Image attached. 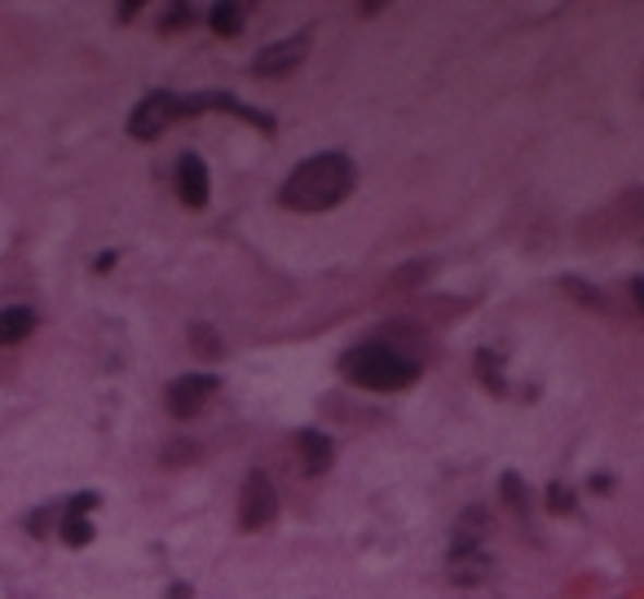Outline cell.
<instances>
[{
	"label": "cell",
	"instance_id": "23",
	"mask_svg": "<svg viewBox=\"0 0 644 599\" xmlns=\"http://www.w3.org/2000/svg\"><path fill=\"white\" fill-rule=\"evenodd\" d=\"M168 599H194V590H190L186 582H172V590H168Z\"/></svg>",
	"mask_w": 644,
	"mask_h": 599
},
{
	"label": "cell",
	"instance_id": "21",
	"mask_svg": "<svg viewBox=\"0 0 644 599\" xmlns=\"http://www.w3.org/2000/svg\"><path fill=\"white\" fill-rule=\"evenodd\" d=\"M592 490H596V494H609V490H613V476H609V471H596V476H592Z\"/></svg>",
	"mask_w": 644,
	"mask_h": 599
},
{
	"label": "cell",
	"instance_id": "11",
	"mask_svg": "<svg viewBox=\"0 0 644 599\" xmlns=\"http://www.w3.org/2000/svg\"><path fill=\"white\" fill-rule=\"evenodd\" d=\"M58 534H62V542H67L71 551H80V547L93 542V520H88V516H62Z\"/></svg>",
	"mask_w": 644,
	"mask_h": 599
},
{
	"label": "cell",
	"instance_id": "2",
	"mask_svg": "<svg viewBox=\"0 0 644 599\" xmlns=\"http://www.w3.org/2000/svg\"><path fill=\"white\" fill-rule=\"evenodd\" d=\"M341 375L354 384V388H367V393H402L415 384L419 367L410 357H402L397 348L371 339V344H354L345 357H341Z\"/></svg>",
	"mask_w": 644,
	"mask_h": 599
},
{
	"label": "cell",
	"instance_id": "24",
	"mask_svg": "<svg viewBox=\"0 0 644 599\" xmlns=\"http://www.w3.org/2000/svg\"><path fill=\"white\" fill-rule=\"evenodd\" d=\"M631 296H635V304H640V313H644V278L631 283Z\"/></svg>",
	"mask_w": 644,
	"mask_h": 599
},
{
	"label": "cell",
	"instance_id": "9",
	"mask_svg": "<svg viewBox=\"0 0 644 599\" xmlns=\"http://www.w3.org/2000/svg\"><path fill=\"white\" fill-rule=\"evenodd\" d=\"M32 331H36V313L27 309V304H10V309H0V344H23V339H32Z\"/></svg>",
	"mask_w": 644,
	"mask_h": 599
},
{
	"label": "cell",
	"instance_id": "1",
	"mask_svg": "<svg viewBox=\"0 0 644 599\" xmlns=\"http://www.w3.org/2000/svg\"><path fill=\"white\" fill-rule=\"evenodd\" d=\"M358 172H354V159L341 155V151H322V155H309L305 164H296V172L278 185V203L287 212H332L336 203L349 199Z\"/></svg>",
	"mask_w": 644,
	"mask_h": 599
},
{
	"label": "cell",
	"instance_id": "15",
	"mask_svg": "<svg viewBox=\"0 0 644 599\" xmlns=\"http://www.w3.org/2000/svg\"><path fill=\"white\" fill-rule=\"evenodd\" d=\"M477 362H481V380H486V388H490L494 397H503L508 388H503V380H499V367H494V357H490V352H477Z\"/></svg>",
	"mask_w": 644,
	"mask_h": 599
},
{
	"label": "cell",
	"instance_id": "10",
	"mask_svg": "<svg viewBox=\"0 0 644 599\" xmlns=\"http://www.w3.org/2000/svg\"><path fill=\"white\" fill-rule=\"evenodd\" d=\"M190 348H194L199 357H212V362H217V357H226V344H222V335L212 331L207 322H194V326H190Z\"/></svg>",
	"mask_w": 644,
	"mask_h": 599
},
{
	"label": "cell",
	"instance_id": "17",
	"mask_svg": "<svg viewBox=\"0 0 644 599\" xmlns=\"http://www.w3.org/2000/svg\"><path fill=\"white\" fill-rule=\"evenodd\" d=\"M186 19H194V10H190V5H172V10L164 14V32H177V27H186Z\"/></svg>",
	"mask_w": 644,
	"mask_h": 599
},
{
	"label": "cell",
	"instance_id": "22",
	"mask_svg": "<svg viewBox=\"0 0 644 599\" xmlns=\"http://www.w3.org/2000/svg\"><path fill=\"white\" fill-rule=\"evenodd\" d=\"M111 265H116V252H102V256L93 261V269H97V274H111Z\"/></svg>",
	"mask_w": 644,
	"mask_h": 599
},
{
	"label": "cell",
	"instance_id": "8",
	"mask_svg": "<svg viewBox=\"0 0 644 599\" xmlns=\"http://www.w3.org/2000/svg\"><path fill=\"white\" fill-rule=\"evenodd\" d=\"M296 454H300V463H305L309 476L332 471V463H336V445H332V436H327V432H318V428H300V432H296Z\"/></svg>",
	"mask_w": 644,
	"mask_h": 599
},
{
	"label": "cell",
	"instance_id": "16",
	"mask_svg": "<svg viewBox=\"0 0 644 599\" xmlns=\"http://www.w3.org/2000/svg\"><path fill=\"white\" fill-rule=\"evenodd\" d=\"M194 458H199L194 441H172V450H164V463H194Z\"/></svg>",
	"mask_w": 644,
	"mask_h": 599
},
{
	"label": "cell",
	"instance_id": "4",
	"mask_svg": "<svg viewBox=\"0 0 644 599\" xmlns=\"http://www.w3.org/2000/svg\"><path fill=\"white\" fill-rule=\"evenodd\" d=\"M278 516V490L265 471H248L243 481V494H239V529L243 534H261L270 529Z\"/></svg>",
	"mask_w": 644,
	"mask_h": 599
},
{
	"label": "cell",
	"instance_id": "14",
	"mask_svg": "<svg viewBox=\"0 0 644 599\" xmlns=\"http://www.w3.org/2000/svg\"><path fill=\"white\" fill-rule=\"evenodd\" d=\"M548 507H552L557 516H574V507H579V503H574V494H570V486H565V481H552V486H548Z\"/></svg>",
	"mask_w": 644,
	"mask_h": 599
},
{
	"label": "cell",
	"instance_id": "18",
	"mask_svg": "<svg viewBox=\"0 0 644 599\" xmlns=\"http://www.w3.org/2000/svg\"><path fill=\"white\" fill-rule=\"evenodd\" d=\"M561 287H565L570 296H579V300H592V304H600V291H592V287H587V283H579V278H565Z\"/></svg>",
	"mask_w": 644,
	"mask_h": 599
},
{
	"label": "cell",
	"instance_id": "12",
	"mask_svg": "<svg viewBox=\"0 0 644 599\" xmlns=\"http://www.w3.org/2000/svg\"><path fill=\"white\" fill-rule=\"evenodd\" d=\"M207 23H212V32H217V36H239L243 32V10L239 5H212Z\"/></svg>",
	"mask_w": 644,
	"mask_h": 599
},
{
	"label": "cell",
	"instance_id": "5",
	"mask_svg": "<svg viewBox=\"0 0 644 599\" xmlns=\"http://www.w3.org/2000/svg\"><path fill=\"white\" fill-rule=\"evenodd\" d=\"M222 388V380L217 375H177L172 384H168V393H164V402H168V410L177 415V419H190V415H199L203 410V402Z\"/></svg>",
	"mask_w": 644,
	"mask_h": 599
},
{
	"label": "cell",
	"instance_id": "3",
	"mask_svg": "<svg viewBox=\"0 0 644 599\" xmlns=\"http://www.w3.org/2000/svg\"><path fill=\"white\" fill-rule=\"evenodd\" d=\"M172 119H186L181 115V93H168V88H155V93H146L138 106H133V115H129V133L138 137V142H155Z\"/></svg>",
	"mask_w": 644,
	"mask_h": 599
},
{
	"label": "cell",
	"instance_id": "19",
	"mask_svg": "<svg viewBox=\"0 0 644 599\" xmlns=\"http://www.w3.org/2000/svg\"><path fill=\"white\" fill-rule=\"evenodd\" d=\"M97 507V494H75L71 503H67V516H88Z\"/></svg>",
	"mask_w": 644,
	"mask_h": 599
},
{
	"label": "cell",
	"instance_id": "20",
	"mask_svg": "<svg viewBox=\"0 0 644 599\" xmlns=\"http://www.w3.org/2000/svg\"><path fill=\"white\" fill-rule=\"evenodd\" d=\"M49 516H53V512H36V516H27V529H32L36 538H45V534H49Z\"/></svg>",
	"mask_w": 644,
	"mask_h": 599
},
{
	"label": "cell",
	"instance_id": "13",
	"mask_svg": "<svg viewBox=\"0 0 644 599\" xmlns=\"http://www.w3.org/2000/svg\"><path fill=\"white\" fill-rule=\"evenodd\" d=\"M499 490H503V503H508L516 516H529V494H525V481H521L516 471L503 476V486H499Z\"/></svg>",
	"mask_w": 644,
	"mask_h": 599
},
{
	"label": "cell",
	"instance_id": "6",
	"mask_svg": "<svg viewBox=\"0 0 644 599\" xmlns=\"http://www.w3.org/2000/svg\"><path fill=\"white\" fill-rule=\"evenodd\" d=\"M305 49H309V36L265 45V49L257 53V62H252V75H257V80H283V75H291V71L305 62Z\"/></svg>",
	"mask_w": 644,
	"mask_h": 599
},
{
	"label": "cell",
	"instance_id": "7",
	"mask_svg": "<svg viewBox=\"0 0 644 599\" xmlns=\"http://www.w3.org/2000/svg\"><path fill=\"white\" fill-rule=\"evenodd\" d=\"M207 194H212V181H207V164L199 155H181L177 159V199L186 207H207Z\"/></svg>",
	"mask_w": 644,
	"mask_h": 599
}]
</instances>
